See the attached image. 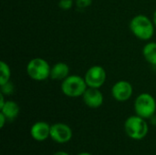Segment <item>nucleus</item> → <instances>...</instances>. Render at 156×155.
<instances>
[{
  "label": "nucleus",
  "instance_id": "obj_1",
  "mask_svg": "<svg viewBox=\"0 0 156 155\" xmlns=\"http://www.w3.org/2000/svg\"><path fill=\"white\" fill-rule=\"evenodd\" d=\"M131 32L141 40H150L154 34V24L144 15H137L132 18L129 24Z\"/></svg>",
  "mask_w": 156,
  "mask_h": 155
},
{
  "label": "nucleus",
  "instance_id": "obj_2",
  "mask_svg": "<svg viewBox=\"0 0 156 155\" xmlns=\"http://www.w3.org/2000/svg\"><path fill=\"white\" fill-rule=\"evenodd\" d=\"M124 131L129 138L134 141H141L147 136L149 126L146 119L138 115H133L124 122Z\"/></svg>",
  "mask_w": 156,
  "mask_h": 155
},
{
  "label": "nucleus",
  "instance_id": "obj_3",
  "mask_svg": "<svg viewBox=\"0 0 156 155\" xmlns=\"http://www.w3.org/2000/svg\"><path fill=\"white\" fill-rule=\"evenodd\" d=\"M61 91L69 98L82 97L88 85L84 79V77L79 75H69L64 80L61 81Z\"/></svg>",
  "mask_w": 156,
  "mask_h": 155
},
{
  "label": "nucleus",
  "instance_id": "obj_4",
  "mask_svg": "<svg viewBox=\"0 0 156 155\" xmlns=\"http://www.w3.org/2000/svg\"><path fill=\"white\" fill-rule=\"evenodd\" d=\"M51 67L42 58H34L27 65V74L36 81H43L49 78Z\"/></svg>",
  "mask_w": 156,
  "mask_h": 155
},
{
  "label": "nucleus",
  "instance_id": "obj_5",
  "mask_svg": "<svg viewBox=\"0 0 156 155\" xmlns=\"http://www.w3.org/2000/svg\"><path fill=\"white\" fill-rule=\"evenodd\" d=\"M134 111L136 115L144 119H150L156 111L154 97L150 93H141L134 100Z\"/></svg>",
  "mask_w": 156,
  "mask_h": 155
},
{
  "label": "nucleus",
  "instance_id": "obj_6",
  "mask_svg": "<svg viewBox=\"0 0 156 155\" xmlns=\"http://www.w3.org/2000/svg\"><path fill=\"white\" fill-rule=\"evenodd\" d=\"M106 71L105 69L100 66V65H95L91 66L85 73L84 79L90 88H96L100 89L101 87L103 86V84L106 81Z\"/></svg>",
  "mask_w": 156,
  "mask_h": 155
},
{
  "label": "nucleus",
  "instance_id": "obj_7",
  "mask_svg": "<svg viewBox=\"0 0 156 155\" xmlns=\"http://www.w3.org/2000/svg\"><path fill=\"white\" fill-rule=\"evenodd\" d=\"M72 130L66 123L58 122L50 127V138L58 143H67L72 139Z\"/></svg>",
  "mask_w": 156,
  "mask_h": 155
},
{
  "label": "nucleus",
  "instance_id": "obj_8",
  "mask_svg": "<svg viewBox=\"0 0 156 155\" xmlns=\"http://www.w3.org/2000/svg\"><path fill=\"white\" fill-rule=\"evenodd\" d=\"M133 93V85L127 80H119L112 88V95L117 101L123 102L131 99Z\"/></svg>",
  "mask_w": 156,
  "mask_h": 155
},
{
  "label": "nucleus",
  "instance_id": "obj_9",
  "mask_svg": "<svg viewBox=\"0 0 156 155\" xmlns=\"http://www.w3.org/2000/svg\"><path fill=\"white\" fill-rule=\"evenodd\" d=\"M83 102L86 106L91 109H98L103 104V94L100 90V89L90 88L88 87L82 95Z\"/></svg>",
  "mask_w": 156,
  "mask_h": 155
},
{
  "label": "nucleus",
  "instance_id": "obj_10",
  "mask_svg": "<svg viewBox=\"0 0 156 155\" xmlns=\"http://www.w3.org/2000/svg\"><path fill=\"white\" fill-rule=\"evenodd\" d=\"M50 127L51 125L46 122H37L31 126L30 135L37 142L46 141L48 138H50Z\"/></svg>",
  "mask_w": 156,
  "mask_h": 155
},
{
  "label": "nucleus",
  "instance_id": "obj_11",
  "mask_svg": "<svg viewBox=\"0 0 156 155\" xmlns=\"http://www.w3.org/2000/svg\"><path fill=\"white\" fill-rule=\"evenodd\" d=\"M69 76V67L65 62H58L51 67L49 78L53 80H64Z\"/></svg>",
  "mask_w": 156,
  "mask_h": 155
},
{
  "label": "nucleus",
  "instance_id": "obj_12",
  "mask_svg": "<svg viewBox=\"0 0 156 155\" xmlns=\"http://www.w3.org/2000/svg\"><path fill=\"white\" fill-rule=\"evenodd\" d=\"M1 112L5 116L8 122H13L16 120L19 114L20 109L18 104L14 100H6L2 108H0Z\"/></svg>",
  "mask_w": 156,
  "mask_h": 155
},
{
  "label": "nucleus",
  "instance_id": "obj_13",
  "mask_svg": "<svg viewBox=\"0 0 156 155\" xmlns=\"http://www.w3.org/2000/svg\"><path fill=\"white\" fill-rule=\"evenodd\" d=\"M144 59L151 65L156 66V42H149L143 48Z\"/></svg>",
  "mask_w": 156,
  "mask_h": 155
},
{
  "label": "nucleus",
  "instance_id": "obj_14",
  "mask_svg": "<svg viewBox=\"0 0 156 155\" xmlns=\"http://www.w3.org/2000/svg\"><path fill=\"white\" fill-rule=\"evenodd\" d=\"M11 70L7 63L5 61L0 62V85L5 84L10 80Z\"/></svg>",
  "mask_w": 156,
  "mask_h": 155
},
{
  "label": "nucleus",
  "instance_id": "obj_15",
  "mask_svg": "<svg viewBox=\"0 0 156 155\" xmlns=\"http://www.w3.org/2000/svg\"><path fill=\"white\" fill-rule=\"evenodd\" d=\"M15 92V86L9 80L8 82L0 85V93L4 94L5 96H10Z\"/></svg>",
  "mask_w": 156,
  "mask_h": 155
},
{
  "label": "nucleus",
  "instance_id": "obj_16",
  "mask_svg": "<svg viewBox=\"0 0 156 155\" xmlns=\"http://www.w3.org/2000/svg\"><path fill=\"white\" fill-rule=\"evenodd\" d=\"M73 5H74L73 0H59V2H58V6L62 10H66V11L71 9Z\"/></svg>",
  "mask_w": 156,
  "mask_h": 155
},
{
  "label": "nucleus",
  "instance_id": "obj_17",
  "mask_svg": "<svg viewBox=\"0 0 156 155\" xmlns=\"http://www.w3.org/2000/svg\"><path fill=\"white\" fill-rule=\"evenodd\" d=\"M91 3H92V0H76L75 1L77 7L80 8V9H84V8L89 7L91 5Z\"/></svg>",
  "mask_w": 156,
  "mask_h": 155
},
{
  "label": "nucleus",
  "instance_id": "obj_18",
  "mask_svg": "<svg viewBox=\"0 0 156 155\" xmlns=\"http://www.w3.org/2000/svg\"><path fill=\"white\" fill-rule=\"evenodd\" d=\"M6 122H8V121L5 118V116L2 112H0V127L1 128H4V126H5V124Z\"/></svg>",
  "mask_w": 156,
  "mask_h": 155
},
{
  "label": "nucleus",
  "instance_id": "obj_19",
  "mask_svg": "<svg viewBox=\"0 0 156 155\" xmlns=\"http://www.w3.org/2000/svg\"><path fill=\"white\" fill-rule=\"evenodd\" d=\"M6 100H5V95L0 93V108H2L4 106V104L5 103Z\"/></svg>",
  "mask_w": 156,
  "mask_h": 155
},
{
  "label": "nucleus",
  "instance_id": "obj_20",
  "mask_svg": "<svg viewBox=\"0 0 156 155\" xmlns=\"http://www.w3.org/2000/svg\"><path fill=\"white\" fill-rule=\"evenodd\" d=\"M150 121H151V123L153 124V125H155L156 126V115L154 114V116H152L150 119H149Z\"/></svg>",
  "mask_w": 156,
  "mask_h": 155
},
{
  "label": "nucleus",
  "instance_id": "obj_21",
  "mask_svg": "<svg viewBox=\"0 0 156 155\" xmlns=\"http://www.w3.org/2000/svg\"><path fill=\"white\" fill-rule=\"evenodd\" d=\"M53 155H70L69 153H66V152H63V151H59V152H57L55 153Z\"/></svg>",
  "mask_w": 156,
  "mask_h": 155
},
{
  "label": "nucleus",
  "instance_id": "obj_22",
  "mask_svg": "<svg viewBox=\"0 0 156 155\" xmlns=\"http://www.w3.org/2000/svg\"><path fill=\"white\" fill-rule=\"evenodd\" d=\"M153 21H154V26H156V10L154 11V16H153Z\"/></svg>",
  "mask_w": 156,
  "mask_h": 155
},
{
  "label": "nucleus",
  "instance_id": "obj_23",
  "mask_svg": "<svg viewBox=\"0 0 156 155\" xmlns=\"http://www.w3.org/2000/svg\"><path fill=\"white\" fill-rule=\"evenodd\" d=\"M78 155H92V154H90V153H89L84 152V153H79Z\"/></svg>",
  "mask_w": 156,
  "mask_h": 155
}]
</instances>
